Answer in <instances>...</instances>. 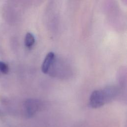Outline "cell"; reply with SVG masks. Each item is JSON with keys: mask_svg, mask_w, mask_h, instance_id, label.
Masks as SVG:
<instances>
[{"mask_svg": "<svg viewBox=\"0 0 127 127\" xmlns=\"http://www.w3.org/2000/svg\"><path fill=\"white\" fill-rule=\"evenodd\" d=\"M106 99L103 90H94L89 99V105L93 108H98L106 103Z\"/></svg>", "mask_w": 127, "mask_h": 127, "instance_id": "obj_1", "label": "cell"}, {"mask_svg": "<svg viewBox=\"0 0 127 127\" xmlns=\"http://www.w3.org/2000/svg\"><path fill=\"white\" fill-rule=\"evenodd\" d=\"M55 60V54L53 52H49L45 57L42 64L41 69L44 73H47Z\"/></svg>", "mask_w": 127, "mask_h": 127, "instance_id": "obj_2", "label": "cell"}, {"mask_svg": "<svg viewBox=\"0 0 127 127\" xmlns=\"http://www.w3.org/2000/svg\"><path fill=\"white\" fill-rule=\"evenodd\" d=\"M25 106L27 114L29 116H32L38 110L39 103L35 100L29 99L25 102Z\"/></svg>", "mask_w": 127, "mask_h": 127, "instance_id": "obj_3", "label": "cell"}, {"mask_svg": "<svg viewBox=\"0 0 127 127\" xmlns=\"http://www.w3.org/2000/svg\"><path fill=\"white\" fill-rule=\"evenodd\" d=\"M103 91L105 95L106 103L112 100V99L116 96L117 93V89L114 86L107 87L105 89H103Z\"/></svg>", "mask_w": 127, "mask_h": 127, "instance_id": "obj_4", "label": "cell"}, {"mask_svg": "<svg viewBox=\"0 0 127 127\" xmlns=\"http://www.w3.org/2000/svg\"><path fill=\"white\" fill-rule=\"evenodd\" d=\"M35 38L31 33H27L25 37V45L27 48H31L35 44Z\"/></svg>", "mask_w": 127, "mask_h": 127, "instance_id": "obj_5", "label": "cell"}, {"mask_svg": "<svg viewBox=\"0 0 127 127\" xmlns=\"http://www.w3.org/2000/svg\"><path fill=\"white\" fill-rule=\"evenodd\" d=\"M8 70L7 64L3 62H0V71L4 74H6L8 73Z\"/></svg>", "mask_w": 127, "mask_h": 127, "instance_id": "obj_6", "label": "cell"}, {"mask_svg": "<svg viewBox=\"0 0 127 127\" xmlns=\"http://www.w3.org/2000/svg\"></svg>", "mask_w": 127, "mask_h": 127, "instance_id": "obj_7", "label": "cell"}]
</instances>
